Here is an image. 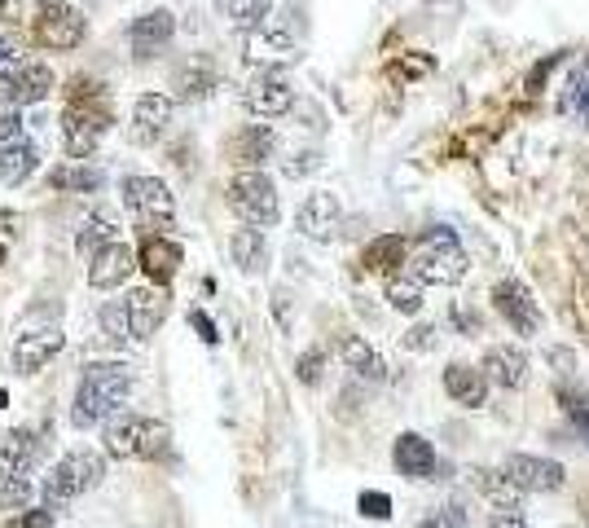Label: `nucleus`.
Segmentation results:
<instances>
[{
	"mask_svg": "<svg viewBox=\"0 0 589 528\" xmlns=\"http://www.w3.org/2000/svg\"><path fill=\"white\" fill-rule=\"evenodd\" d=\"M133 396V366L128 361H93L84 366L79 392L71 401V422L75 428H97V422L114 418Z\"/></svg>",
	"mask_w": 589,
	"mask_h": 528,
	"instance_id": "obj_1",
	"label": "nucleus"
},
{
	"mask_svg": "<svg viewBox=\"0 0 589 528\" xmlns=\"http://www.w3.org/2000/svg\"><path fill=\"white\" fill-rule=\"evenodd\" d=\"M106 428V454L110 458H163L168 454V441H172V432H168V422H159V418H146V414H114V418H106L101 422Z\"/></svg>",
	"mask_w": 589,
	"mask_h": 528,
	"instance_id": "obj_2",
	"label": "nucleus"
},
{
	"mask_svg": "<svg viewBox=\"0 0 589 528\" xmlns=\"http://www.w3.org/2000/svg\"><path fill=\"white\" fill-rule=\"evenodd\" d=\"M466 269H470V260H466L462 243L453 238V230H444V225L427 230L418 256L409 260V278H418L422 286H457L466 278Z\"/></svg>",
	"mask_w": 589,
	"mask_h": 528,
	"instance_id": "obj_3",
	"label": "nucleus"
},
{
	"mask_svg": "<svg viewBox=\"0 0 589 528\" xmlns=\"http://www.w3.org/2000/svg\"><path fill=\"white\" fill-rule=\"evenodd\" d=\"M101 476H106V458L93 450H75L49 467V476L40 480V498H45V506H66V502L84 498L88 489H97Z\"/></svg>",
	"mask_w": 589,
	"mask_h": 528,
	"instance_id": "obj_4",
	"label": "nucleus"
},
{
	"mask_svg": "<svg viewBox=\"0 0 589 528\" xmlns=\"http://www.w3.org/2000/svg\"><path fill=\"white\" fill-rule=\"evenodd\" d=\"M224 198H229V207L238 211V217H243L251 230L278 225V217H282L278 185H273V176H265V172H233Z\"/></svg>",
	"mask_w": 589,
	"mask_h": 528,
	"instance_id": "obj_5",
	"label": "nucleus"
},
{
	"mask_svg": "<svg viewBox=\"0 0 589 528\" xmlns=\"http://www.w3.org/2000/svg\"><path fill=\"white\" fill-rule=\"evenodd\" d=\"M88 36V23L75 5H66V0H49V5L40 10L36 19V45L40 49H53V53H71L79 49Z\"/></svg>",
	"mask_w": 589,
	"mask_h": 528,
	"instance_id": "obj_6",
	"label": "nucleus"
},
{
	"mask_svg": "<svg viewBox=\"0 0 589 528\" xmlns=\"http://www.w3.org/2000/svg\"><path fill=\"white\" fill-rule=\"evenodd\" d=\"M53 71L49 62H10L5 71H0V101H10V106H40L49 93H53Z\"/></svg>",
	"mask_w": 589,
	"mask_h": 528,
	"instance_id": "obj_7",
	"label": "nucleus"
},
{
	"mask_svg": "<svg viewBox=\"0 0 589 528\" xmlns=\"http://www.w3.org/2000/svg\"><path fill=\"white\" fill-rule=\"evenodd\" d=\"M124 207L133 211V217H142V221H159V225H168L172 217H176V198H172V189H168V181H159V176H124Z\"/></svg>",
	"mask_w": 589,
	"mask_h": 528,
	"instance_id": "obj_8",
	"label": "nucleus"
},
{
	"mask_svg": "<svg viewBox=\"0 0 589 528\" xmlns=\"http://www.w3.org/2000/svg\"><path fill=\"white\" fill-rule=\"evenodd\" d=\"M502 476L519 489V493H559L567 484L563 463L554 458H537V454H511L502 463Z\"/></svg>",
	"mask_w": 589,
	"mask_h": 528,
	"instance_id": "obj_9",
	"label": "nucleus"
},
{
	"mask_svg": "<svg viewBox=\"0 0 589 528\" xmlns=\"http://www.w3.org/2000/svg\"><path fill=\"white\" fill-rule=\"evenodd\" d=\"M339 225H343V207H339V198L330 189L308 194L299 202V211H295V230L304 238H312V243H330L339 234Z\"/></svg>",
	"mask_w": 589,
	"mask_h": 528,
	"instance_id": "obj_10",
	"label": "nucleus"
},
{
	"mask_svg": "<svg viewBox=\"0 0 589 528\" xmlns=\"http://www.w3.org/2000/svg\"><path fill=\"white\" fill-rule=\"evenodd\" d=\"M493 308L506 317V322L519 331V335H537L541 331V308L532 299V291L519 282V278H506L493 286Z\"/></svg>",
	"mask_w": 589,
	"mask_h": 528,
	"instance_id": "obj_11",
	"label": "nucleus"
},
{
	"mask_svg": "<svg viewBox=\"0 0 589 528\" xmlns=\"http://www.w3.org/2000/svg\"><path fill=\"white\" fill-rule=\"evenodd\" d=\"M124 317H128V340L146 344L168 317V291L163 286H137L124 299Z\"/></svg>",
	"mask_w": 589,
	"mask_h": 528,
	"instance_id": "obj_12",
	"label": "nucleus"
},
{
	"mask_svg": "<svg viewBox=\"0 0 589 528\" xmlns=\"http://www.w3.org/2000/svg\"><path fill=\"white\" fill-rule=\"evenodd\" d=\"M168 124H172V97H168V93H142L137 106H133L128 142H133V146H155Z\"/></svg>",
	"mask_w": 589,
	"mask_h": 528,
	"instance_id": "obj_13",
	"label": "nucleus"
},
{
	"mask_svg": "<svg viewBox=\"0 0 589 528\" xmlns=\"http://www.w3.org/2000/svg\"><path fill=\"white\" fill-rule=\"evenodd\" d=\"M62 344H66V335H62L58 327L23 331V335H19V344H14V370H19V374H36V370H45V366L62 353Z\"/></svg>",
	"mask_w": 589,
	"mask_h": 528,
	"instance_id": "obj_14",
	"label": "nucleus"
},
{
	"mask_svg": "<svg viewBox=\"0 0 589 528\" xmlns=\"http://www.w3.org/2000/svg\"><path fill=\"white\" fill-rule=\"evenodd\" d=\"M295 106V88L278 75V71H265L247 84V111L260 115V120H278Z\"/></svg>",
	"mask_w": 589,
	"mask_h": 528,
	"instance_id": "obj_15",
	"label": "nucleus"
},
{
	"mask_svg": "<svg viewBox=\"0 0 589 528\" xmlns=\"http://www.w3.org/2000/svg\"><path fill=\"white\" fill-rule=\"evenodd\" d=\"M480 374L489 379V388H524L528 383V353L519 344H493L480 361Z\"/></svg>",
	"mask_w": 589,
	"mask_h": 528,
	"instance_id": "obj_16",
	"label": "nucleus"
},
{
	"mask_svg": "<svg viewBox=\"0 0 589 528\" xmlns=\"http://www.w3.org/2000/svg\"><path fill=\"white\" fill-rule=\"evenodd\" d=\"M133 269H137L133 247L110 243V247H101V251L88 260V286H97V291H114V286H124V282L133 278Z\"/></svg>",
	"mask_w": 589,
	"mask_h": 528,
	"instance_id": "obj_17",
	"label": "nucleus"
},
{
	"mask_svg": "<svg viewBox=\"0 0 589 528\" xmlns=\"http://www.w3.org/2000/svg\"><path fill=\"white\" fill-rule=\"evenodd\" d=\"M278 150V137L269 124H247L238 137L229 142V159L238 163V172H260Z\"/></svg>",
	"mask_w": 589,
	"mask_h": 528,
	"instance_id": "obj_18",
	"label": "nucleus"
},
{
	"mask_svg": "<svg viewBox=\"0 0 589 528\" xmlns=\"http://www.w3.org/2000/svg\"><path fill=\"white\" fill-rule=\"evenodd\" d=\"M176 36V19L168 10H155V14H142L133 27H128V45H133V58H155L172 45Z\"/></svg>",
	"mask_w": 589,
	"mask_h": 528,
	"instance_id": "obj_19",
	"label": "nucleus"
},
{
	"mask_svg": "<svg viewBox=\"0 0 589 528\" xmlns=\"http://www.w3.org/2000/svg\"><path fill=\"white\" fill-rule=\"evenodd\" d=\"M40 454H45V441L27 428H14L0 437V467H5L10 476H32L40 467Z\"/></svg>",
	"mask_w": 589,
	"mask_h": 528,
	"instance_id": "obj_20",
	"label": "nucleus"
},
{
	"mask_svg": "<svg viewBox=\"0 0 589 528\" xmlns=\"http://www.w3.org/2000/svg\"><path fill=\"white\" fill-rule=\"evenodd\" d=\"M470 484L480 489V498L493 506V511H506V515H524V493L498 471V467H470Z\"/></svg>",
	"mask_w": 589,
	"mask_h": 528,
	"instance_id": "obj_21",
	"label": "nucleus"
},
{
	"mask_svg": "<svg viewBox=\"0 0 589 528\" xmlns=\"http://www.w3.org/2000/svg\"><path fill=\"white\" fill-rule=\"evenodd\" d=\"M392 463L405 480H435V450L431 441H422L418 432H405L392 450Z\"/></svg>",
	"mask_w": 589,
	"mask_h": 528,
	"instance_id": "obj_22",
	"label": "nucleus"
},
{
	"mask_svg": "<svg viewBox=\"0 0 589 528\" xmlns=\"http://www.w3.org/2000/svg\"><path fill=\"white\" fill-rule=\"evenodd\" d=\"M444 392H449L457 405H466V409H480V405L489 401V379L480 374V366L453 361V366L444 370Z\"/></svg>",
	"mask_w": 589,
	"mask_h": 528,
	"instance_id": "obj_23",
	"label": "nucleus"
},
{
	"mask_svg": "<svg viewBox=\"0 0 589 528\" xmlns=\"http://www.w3.org/2000/svg\"><path fill=\"white\" fill-rule=\"evenodd\" d=\"M247 45H251V58H295V36L282 23V14H269L256 32H247Z\"/></svg>",
	"mask_w": 589,
	"mask_h": 528,
	"instance_id": "obj_24",
	"label": "nucleus"
},
{
	"mask_svg": "<svg viewBox=\"0 0 589 528\" xmlns=\"http://www.w3.org/2000/svg\"><path fill=\"white\" fill-rule=\"evenodd\" d=\"M142 269L150 273L155 286H168L176 278V269H181V247L172 238H163V234H150L142 243Z\"/></svg>",
	"mask_w": 589,
	"mask_h": 528,
	"instance_id": "obj_25",
	"label": "nucleus"
},
{
	"mask_svg": "<svg viewBox=\"0 0 589 528\" xmlns=\"http://www.w3.org/2000/svg\"><path fill=\"white\" fill-rule=\"evenodd\" d=\"M229 256H233V265H238L243 273H265V265H269V243H265V230H233V238H229Z\"/></svg>",
	"mask_w": 589,
	"mask_h": 528,
	"instance_id": "obj_26",
	"label": "nucleus"
},
{
	"mask_svg": "<svg viewBox=\"0 0 589 528\" xmlns=\"http://www.w3.org/2000/svg\"><path fill=\"white\" fill-rule=\"evenodd\" d=\"M339 357L352 374H361V379H388V361L361 340V335H343L339 340Z\"/></svg>",
	"mask_w": 589,
	"mask_h": 528,
	"instance_id": "obj_27",
	"label": "nucleus"
},
{
	"mask_svg": "<svg viewBox=\"0 0 589 528\" xmlns=\"http://www.w3.org/2000/svg\"><path fill=\"white\" fill-rule=\"evenodd\" d=\"M36 159H40V150H36V142H10V146H0V185H23L32 172H36Z\"/></svg>",
	"mask_w": 589,
	"mask_h": 528,
	"instance_id": "obj_28",
	"label": "nucleus"
},
{
	"mask_svg": "<svg viewBox=\"0 0 589 528\" xmlns=\"http://www.w3.org/2000/svg\"><path fill=\"white\" fill-rule=\"evenodd\" d=\"M110 243H120V221L110 217V211H93V217L84 221V230L75 234V251L79 256H97L101 247H110Z\"/></svg>",
	"mask_w": 589,
	"mask_h": 528,
	"instance_id": "obj_29",
	"label": "nucleus"
},
{
	"mask_svg": "<svg viewBox=\"0 0 589 528\" xmlns=\"http://www.w3.org/2000/svg\"><path fill=\"white\" fill-rule=\"evenodd\" d=\"M211 88H216V66H211L207 58H189V62L176 71V97H181V101H203Z\"/></svg>",
	"mask_w": 589,
	"mask_h": 528,
	"instance_id": "obj_30",
	"label": "nucleus"
},
{
	"mask_svg": "<svg viewBox=\"0 0 589 528\" xmlns=\"http://www.w3.org/2000/svg\"><path fill=\"white\" fill-rule=\"evenodd\" d=\"M216 5L238 32H256L269 19V0H216Z\"/></svg>",
	"mask_w": 589,
	"mask_h": 528,
	"instance_id": "obj_31",
	"label": "nucleus"
},
{
	"mask_svg": "<svg viewBox=\"0 0 589 528\" xmlns=\"http://www.w3.org/2000/svg\"><path fill=\"white\" fill-rule=\"evenodd\" d=\"M53 185H58V189H71V194H97V189L106 185V172H101V168L71 163V168H58V172H53Z\"/></svg>",
	"mask_w": 589,
	"mask_h": 528,
	"instance_id": "obj_32",
	"label": "nucleus"
},
{
	"mask_svg": "<svg viewBox=\"0 0 589 528\" xmlns=\"http://www.w3.org/2000/svg\"><path fill=\"white\" fill-rule=\"evenodd\" d=\"M388 304H392L396 312L414 317V312L422 308V282H418V278H409V273L388 278Z\"/></svg>",
	"mask_w": 589,
	"mask_h": 528,
	"instance_id": "obj_33",
	"label": "nucleus"
},
{
	"mask_svg": "<svg viewBox=\"0 0 589 528\" xmlns=\"http://www.w3.org/2000/svg\"><path fill=\"white\" fill-rule=\"evenodd\" d=\"M401 260H405V238H401V234H383V238H375V243L366 247V269L388 273V269H396Z\"/></svg>",
	"mask_w": 589,
	"mask_h": 528,
	"instance_id": "obj_34",
	"label": "nucleus"
},
{
	"mask_svg": "<svg viewBox=\"0 0 589 528\" xmlns=\"http://www.w3.org/2000/svg\"><path fill=\"white\" fill-rule=\"evenodd\" d=\"M32 498H36V489L27 476H10V471L0 476V511H23Z\"/></svg>",
	"mask_w": 589,
	"mask_h": 528,
	"instance_id": "obj_35",
	"label": "nucleus"
},
{
	"mask_svg": "<svg viewBox=\"0 0 589 528\" xmlns=\"http://www.w3.org/2000/svg\"><path fill=\"white\" fill-rule=\"evenodd\" d=\"M97 322H101V331H106V340H110V344H124V340H128V317H124V299L101 304Z\"/></svg>",
	"mask_w": 589,
	"mask_h": 528,
	"instance_id": "obj_36",
	"label": "nucleus"
},
{
	"mask_svg": "<svg viewBox=\"0 0 589 528\" xmlns=\"http://www.w3.org/2000/svg\"><path fill=\"white\" fill-rule=\"evenodd\" d=\"M321 370H326V353H321V348H312V353H304V357L295 361V374H299V383H308V388L321 383Z\"/></svg>",
	"mask_w": 589,
	"mask_h": 528,
	"instance_id": "obj_37",
	"label": "nucleus"
},
{
	"mask_svg": "<svg viewBox=\"0 0 589 528\" xmlns=\"http://www.w3.org/2000/svg\"><path fill=\"white\" fill-rule=\"evenodd\" d=\"M23 137V115H19V106L10 101H0V146H10Z\"/></svg>",
	"mask_w": 589,
	"mask_h": 528,
	"instance_id": "obj_38",
	"label": "nucleus"
},
{
	"mask_svg": "<svg viewBox=\"0 0 589 528\" xmlns=\"http://www.w3.org/2000/svg\"><path fill=\"white\" fill-rule=\"evenodd\" d=\"M321 168V155L317 150H304V155H291L286 163H282V172L291 176V181H299V176H308V172H317Z\"/></svg>",
	"mask_w": 589,
	"mask_h": 528,
	"instance_id": "obj_39",
	"label": "nucleus"
},
{
	"mask_svg": "<svg viewBox=\"0 0 589 528\" xmlns=\"http://www.w3.org/2000/svg\"><path fill=\"white\" fill-rule=\"evenodd\" d=\"M357 506H361V515H370V519H388V515H392V498H388V493H375V489L361 493Z\"/></svg>",
	"mask_w": 589,
	"mask_h": 528,
	"instance_id": "obj_40",
	"label": "nucleus"
},
{
	"mask_svg": "<svg viewBox=\"0 0 589 528\" xmlns=\"http://www.w3.org/2000/svg\"><path fill=\"white\" fill-rule=\"evenodd\" d=\"M418 528H466V515H462V506L453 502V506H444V511H435V515H427Z\"/></svg>",
	"mask_w": 589,
	"mask_h": 528,
	"instance_id": "obj_41",
	"label": "nucleus"
},
{
	"mask_svg": "<svg viewBox=\"0 0 589 528\" xmlns=\"http://www.w3.org/2000/svg\"><path fill=\"white\" fill-rule=\"evenodd\" d=\"M5 528H53V511L45 506V511H19Z\"/></svg>",
	"mask_w": 589,
	"mask_h": 528,
	"instance_id": "obj_42",
	"label": "nucleus"
},
{
	"mask_svg": "<svg viewBox=\"0 0 589 528\" xmlns=\"http://www.w3.org/2000/svg\"><path fill=\"white\" fill-rule=\"evenodd\" d=\"M431 344H435V327H414L405 340V348H414V353H427Z\"/></svg>",
	"mask_w": 589,
	"mask_h": 528,
	"instance_id": "obj_43",
	"label": "nucleus"
},
{
	"mask_svg": "<svg viewBox=\"0 0 589 528\" xmlns=\"http://www.w3.org/2000/svg\"><path fill=\"white\" fill-rule=\"evenodd\" d=\"M189 322H194V331H198L207 344H216V340H220V335H216V322H211L207 312H198V308H194V312H189Z\"/></svg>",
	"mask_w": 589,
	"mask_h": 528,
	"instance_id": "obj_44",
	"label": "nucleus"
},
{
	"mask_svg": "<svg viewBox=\"0 0 589 528\" xmlns=\"http://www.w3.org/2000/svg\"><path fill=\"white\" fill-rule=\"evenodd\" d=\"M493 528H528L524 515H506V511H493Z\"/></svg>",
	"mask_w": 589,
	"mask_h": 528,
	"instance_id": "obj_45",
	"label": "nucleus"
},
{
	"mask_svg": "<svg viewBox=\"0 0 589 528\" xmlns=\"http://www.w3.org/2000/svg\"><path fill=\"white\" fill-rule=\"evenodd\" d=\"M10 62H14V49H10V45H5V40H0V71H5V66H10Z\"/></svg>",
	"mask_w": 589,
	"mask_h": 528,
	"instance_id": "obj_46",
	"label": "nucleus"
},
{
	"mask_svg": "<svg viewBox=\"0 0 589 528\" xmlns=\"http://www.w3.org/2000/svg\"><path fill=\"white\" fill-rule=\"evenodd\" d=\"M405 66H409V71H414V75H422V71H427V66H431V62H427V58H409V62H405Z\"/></svg>",
	"mask_w": 589,
	"mask_h": 528,
	"instance_id": "obj_47",
	"label": "nucleus"
}]
</instances>
